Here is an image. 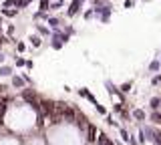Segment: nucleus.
Segmentation results:
<instances>
[{
	"instance_id": "nucleus-1",
	"label": "nucleus",
	"mask_w": 161,
	"mask_h": 145,
	"mask_svg": "<svg viewBox=\"0 0 161 145\" xmlns=\"http://www.w3.org/2000/svg\"><path fill=\"white\" fill-rule=\"evenodd\" d=\"M74 121H77V125L80 127V129H87V119H85V115H83V113H77V119H74Z\"/></svg>"
},
{
	"instance_id": "nucleus-2",
	"label": "nucleus",
	"mask_w": 161,
	"mask_h": 145,
	"mask_svg": "<svg viewBox=\"0 0 161 145\" xmlns=\"http://www.w3.org/2000/svg\"><path fill=\"white\" fill-rule=\"evenodd\" d=\"M87 129H89V141H97V133H99V131H97V127H95V125H89L87 127Z\"/></svg>"
},
{
	"instance_id": "nucleus-3",
	"label": "nucleus",
	"mask_w": 161,
	"mask_h": 145,
	"mask_svg": "<svg viewBox=\"0 0 161 145\" xmlns=\"http://www.w3.org/2000/svg\"><path fill=\"white\" fill-rule=\"evenodd\" d=\"M24 83H26V81L20 79V77H14V79H12V85L16 87V89H22V87H24Z\"/></svg>"
},
{
	"instance_id": "nucleus-4",
	"label": "nucleus",
	"mask_w": 161,
	"mask_h": 145,
	"mask_svg": "<svg viewBox=\"0 0 161 145\" xmlns=\"http://www.w3.org/2000/svg\"><path fill=\"white\" fill-rule=\"evenodd\" d=\"M151 107H153L155 111L161 107V99H159V97H153V99H151Z\"/></svg>"
},
{
	"instance_id": "nucleus-5",
	"label": "nucleus",
	"mask_w": 161,
	"mask_h": 145,
	"mask_svg": "<svg viewBox=\"0 0 161 145\" xmlns=\"http://www.w3.org/2000/svg\"><path fill=\"white\" fill-rule=\"evenodd\" d=\"M133 117L141 121V119H145V111H141V109H135V111H133Z\"/></svg>"
},
{
	"instance_id": "nucleus-6",
	"label": "nucleus",
	"mask_w": 161,
	"mask_h": 145,
	"mask_svg": "<svg viewBox=\"0 0 161 145\" xmlns=\"http://www.w3.org/2000/svg\"><path fill=\"white\" fill-rule=\"evenodd\" d=\"M10 72H12V69H10V66H2V69H0V75H4V77H8Z\"/></svg>"
},
{
	"instance_id": "nucleus-7",
	"label": "nucleus",
	"mask_w": 161,
	"mask_h": 145,
	"mask_svg": "<svg viewBox=\"0 0 161 145\" xmlns=\"http://www.w3.org/2000/svg\"><path fill=\"white\" fill-rule=\"evenodd\" d=\"M121 137H123V141H129V143H131V137H129V133L125 131V129H121Z\"/></svg>"
},
{
	"instance_id": "nucleus-8",
	"label": "nucleus",
	"mask_w": 161,
	"mask_h": 145,
	"mask_svg": "<svg viewBox=\"0 0 161 145\" xmlns=\"http://www.w3.org/2000/svg\"><path fill=\"white\" fill-rule=\"evenodd\" d=\"M121 91L129 93V91H131V83H123V85H121Z\"/></svg>"
},
{
	"instance_id": "nucleus-9",
	"label": "nucleus",
	"mask_w": 161,
	"mask_h": 145,
	"mask_svg": "<svg viewBox=\"0 0 161 145\" xmlns=\"http://www.w3.org/2000/svg\"><path fill=\"white\" fill-rule=\"evenodd\" d=\"M30 40H32L34 46H40V36H36V34H34V36H30Z\"/></svg>"
},
{
	"instance_id": "nucleus-10",
	"label": "nucleus",
	"mask_w": 161,
	"mask_h": 145,
	"mask_svg": "<svg viewBox=\"0 0 161 145\" xmlns=\"http://www.w3.org/2000/svg\"><path fill=\"white\" fill-rule=\"evenodd\" d=\"M149 69H151V71H157V69H159V60H153V63L149 65Z\"/></svg>"
},
{
	"instance_id": "nucleus-11",
	"label": "nucleus",
	"mask_w": 161,
	"mask_h": 145,
	"mask_svg": "<svg viewBox=\"0 0 161 145\" xmlns=\"http://www.w3.org/2000/svg\"><path fill=\"white\" fill-rule=\"evenodd\" d=\"M2 12L6 14V16H16V14H18V10H2Z\"/></svg>"
},
{
	"instance_id": "nucleus-12",
	"label": "nucleus",
	"mask_w": 161,
	"mask_h": 145,
	"mask_svg": "<svg viewBox=\"0 0 161 145\" xmlns=\"http://www.w3.org/2000/svg\"><path fill=\"white\" fill-rule=\"evenodd\" d=\"M24 65H26V60L18 57V59H16V66H24Z\"/></svg>"
},
{
	"instance_id": "nucleus-13",
	"label": "nucleus",
	"mask_w": 161,
	"mask_h": 145,
	"mask_svg": "<svg viewBox=\"0 0 161 145\" xmlns=\"http://www.w3.org/2000/svg\"><path fill=\"white\" fill-rule=\"evenodd\" d=\"M133 6H135L133 0H125V8H133Z\"/></svg>"
},
{
	"instance_id": "nucleus-14",
	"label": "nucleus",
	"mask_w": 161,
	"mask_h": 145,
	"mask_svg": "<svg viewBox=\"0 0 161 145\" xmlns=\"http://www.w3.org/2000/svg\"><path fill=\"white\" fill-rule=\"evenodd\" d=\"M95 107H97V111H99L101 115H105V113H107V111H105V107H103V105H95Z\"/></svg>"
},
{
	"instance_id": "nucleus-15",
	"label": "nucleus",
	"mask_w": 161,
	"mask_h": 145,
	"mask_svg": "<svg viewBox=\"0 0 161 145\" xmlns=\"http://www.w3.org/2000/svg\"><path fill=\"white\" fill-rule=\"evenodd\" d=\"M161 83V75H157V77H153V85H159Z\"/></svg>"
},
{
	"instance_id": "nucleus-16",
	"label": "nucleus",
	"mask_w": 161,
	"mask_h": 145,
	"mask_svg": "<svg viewBox=\"0 0 161 145\" xmlns=\"http://www.w3.org/2000/svg\"><path fill=\"white\" fill-rule=\"evenodd\" d=\"M4 89H6V87H4V85H0V93H4Z\"/></svg>"
},
{
	"instance_id": "nucleus-17",
	"label": "nucleus",
	"mask_w": 161,
	"mask_h": 145,
	"mask_svg": "<svg viewBox=\"0 0 161 145\" xmlns=\"http://www.w3.org/2000/svg\"><path fill=\"white\" fill-rule=\"evenodd\" d=\"M4 40H6L4 36H0V46H2V42H4Z\"/></svg>"
}]
</instances>
